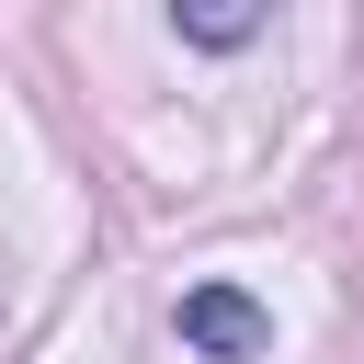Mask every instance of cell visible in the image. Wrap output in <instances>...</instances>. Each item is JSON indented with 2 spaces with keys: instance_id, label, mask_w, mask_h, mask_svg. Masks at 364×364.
<instances>
[{
  "instance_id": "1",
  "label": "cell",
  "mask_w": 364,
  "mask_h": 364,
  "mask_svg": "<svg viewBox=\"0 0 364 364\" xmlns=\"http://www.w3.org/2000/svg\"><path fill=\"white\" fill-rule=\"evenodd\" d=\"M182 341H193V353H216V364H250V353L273 341V318H262L239 284H193V296H182Z\"/></svg>"
},
{
  "instance_id": "2",
  "label": "cell",
  "mask_w": 364,
  "mask_h": 364,
  "mask_svg": "<svg viewBox=\"0 0 364 364\" xmlns=\"http://www.w3.org/2000/svg\"><path fill=\"white\" fill-rule=\"evenodd\" d=\"M171 23H182L193 46H216V57H228V46H250V34L273 23V0H171Z\"/></svg>"
}]
</instances>
